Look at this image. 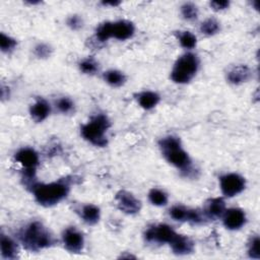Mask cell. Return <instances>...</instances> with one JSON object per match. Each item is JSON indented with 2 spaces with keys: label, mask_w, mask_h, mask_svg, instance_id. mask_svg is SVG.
<instances>
[{
  "label": "cell",
  "mask_w": 260,
  "mask_h": 260,
  "mask_svg": "<svg viewBox=\"0 0 260 260\" xmlns=\"http://www.w3.org/2000/svg\"><path fill=\"white\" fill-rule=\"evenodd\" d=\"M148 199L151 204L155 206H164L168 203V195L165 191L157 189V188H152L149 193H148Z\"/></svg>",
  "instance_id": "obj_21"
},
{
  "label": "cell",
  "mask_w": 260,
  "mask_h": 260,
  "mask_svg": "<svg viewBox=\"0 0 260 260\" xmlns=\"http://www.w3.org/2000/svg\"><path fill=\"white\" fill-rule=\"evenodd\" d=\"M172 251L177 255H187L193 252L194 243L193 241L183 235L177 234L170 243Z\"/></svg>",
  "instance_id": "obj_13"
},
{
  "label": "cell",
  "mask_w": 260,
  "mask_h": 260,
  "mask_svg": "<svg viewBox=\"0 0 260 260\" xmlns=\"http://www.w3.org/2000/svg\"><path fill=\"white\" fill-rule=\"evenodd\" d=\"M219 29H220L219 22L214 18H207L200 25L201 32L206 36H213L217 34Z\"/></svg>",
  "instance_id": "obj_22"
},
{
  "label": "cell",
  "mask_w": 260,
  "mask_h": 260,
  "mask_svg": "<svg viewBox=\"0 0 260 260\" xmlns=\"http://www.w3.org/2000/svg\"><path fill=\"white\" fill-rule=\"evenodd\" d=\"M115 200L117 202L118 208L126 214H136L141 208L140 200H138L132 193L126 190L119 191L115 196Z\"/></svg>",
  "instance_id": "obj_8"
},
{
  "label": "cell",
  "mask_w": 260,
  "mask_h": 260,
  "mask_svg": "<svg viewBox=\"0 0 260 260\" xmlns=\"http://www.w3.org/2000/svg\"><path fill=\"white\" fill-rule=\"evenodd\" d=\"M79 69L85 74H93L99 69V64L93 58H85L79 63Z\"/></svg>",
  "instance_id": "obj_26"
},
{
  "label": "cell",
  "mask_w": 260,
  "mask_h": 260,
  "mask_svg": "<svg viewBox=\"0 0 260 260\" xmlns=\"http://www.w3.org/2000/svg\"><path fill=\"white\" fill-rule=\"evenodd\" d=\"M181 14L186 20H194L198 17V8L191 2H186L181 6Z\"/></svg>",
  "instance_id": "obj_25"
},
{
  "label": "cell",
  "mask_w": 260,
  "mask_h": 260,
  "mask_svg": "<svg viewBox=\"0 0 260 260\" xmlns=\"http://www.w3.org/2000/svg\"><path fill=\"white\" fill-rule=\"evenodd\" d=\"M52 49L47 44L41 43L35 47V54L39 58H48L51 55Z\"/></svg>",
  "instance_id": "obj_31"
},
{
  "label": "cell",
  "mask_w": 260,
  "mask_h": 260,
  "mask_svg": "<svg viewBox=\"0 0 260 260\" xmlns=\"http://www.w3.org/2000/svg\"><path fill=\"white\" fill-rule=\"evenodd\" d=\"M80 215L82 220L87 224H95L101 217L100 208L93 204L83 205L80 211Z\"/></svg>",
  "instance_id": "obj_19"
},
{
  "label": "cell",
  "mask_w": 260,
  "mask_h": 260,
  "mask_svg": "<svg viewBox=\"0 0 260 260\" xmlns=\"http://www.w3.org/2000/svg\"><path fill=\"white\" fill-rule=\"evenodd\" d=\"M111 124L106 115L99 114L81 126L80 132L82 137L95 146H106L108 143L107 131Z\"/></svg>",
  "instance_id": "obj_4"
},
{
  "label": "cell",
  "mask_w": 260,
  "mask_h": 260,
  "mask_svg": "<svg viewBox=\"0 0 260 260\" xmlns=\"http://www.w3.org/2000/svg\"><path fill=\"white\" fill-rule=\"evenodd\" d=\"M22 245L29 251H39L53 245L54 239L47 228L40 221L28 223L19 234Z\"/></svg>",
  "instance_id": "obj_3"
},
{
  "label": "cell",
  "mask_w": 260,
  "mask_h": 260,
  "mask_svg": "<svg viewBox=\"0 0 260 260\" xmlns=\"http://www.w3.org/2000/svg\"><path fill=\"white\" fill-rule=\"evenodd\" d=\"M14 158L24 169H36L39 165V154L35 149L30 147L19 149L15 153Z\"/></svg>",
  "instance_id": "obj_11"
},
{
  "label": "cell",
  "mask_w": 260,
  "mask_h": 260,
  "mask_svg": "<svg viewBox=\"0 0 260 260\" xmlns=\"http://www.w3.org/2000/svg\"><path fill=\"white\" fill-rule=\"evenodd\" d=\"M103 4L104 5H111V6H117V5H119L120 4V2H118V1H112V2H109V1H107V2H103Z\"/></svg>",
  "instance_id": "obj_35"
},
{
  "label": "cell",
  "mask_w": 260,
  "mask_h": 260,
  "mask_svg": "<svg viewBox=\"0 0 260 260\" xmlns=\"http://www.w3.org/2000/svg\"><path fill=\"white\" fill-rule=\"evenodd\" d=\"M177 235L175 230L166 223H160L157 225H151L144 233V238L149 243H159L170 244L174 237Z\"/></svg>",
  "instance_id": "obj_7"
},
{
  "label": "cell",
  "mask_w": 260,
  "mask_h": 260,
  "mask_svg": "<svg viewBox=\"0 0 260 260\" xmlns=\"http://www.w3.org/2000/svg\"><path fill=\"white\" fill-rule=\"evenodd\" d=\"M224 211H225V202L220 197L209 199L206 202L204 207V213L210 219H216L221 217Z\"/></svg>",
  "instance_id": "obj_14"
},
{
  "label": "cell",
  "mask_w": 260,
  "mask_h": 260,
  "mask_svg": "<svg viewBox=\"0 0 260 260\" xmlns=\"http://www.w3.org/2000/svg\"><path fill=\"white\" fill-rule=\"evenodd\" d=\"M67 25L72 29H79L82 26V19L78 15H71L67 19Z\"/></svg>",
  "instance_id": "obj_33"
},
{
  "label": "cell",
  "mask_w": 260,
  "mask_h": 260,
  "mask_svg": "<svg viewBox=\"0 0 260 260\" xmlns=\"http://www.w3.org/2000/svg\"><path fill=\"white\" fill-rule=\"evenodd\" d=\"M199 59L193 53H185L180 56L171 71V79L179 84L188 83L197 73Z\"/></svg>",
  "instance_id": "obj_5"
},
{
  "label": "cell",
  "mask_w": 260,
  "mask_h": 260,
  "mask_svg": "<svg viewBox=\"0 0 260 260\" xmlns=\"http://www.w3.org/2000/svg\"><path fill=\"white\" fill-rule=\"evenodd\" d=\"M160 101V96L151 90H145L137 95V102L139 106L144 110L153 109Z\"/></svg>",
  "instance_id": "obj_18"
},
{
  "label": "cell",
  "mask_w": 260,
  "mask_h": 260,
  "mask_svg": "<svg viewBox=\"0 0 260 260\" xmlns=\"http://www.w3.org/2000/svg\"><path fill=\"white\" fill-rule=\"evenodd\" d=\"M210 7L215 10V11H219V10H223L225 8L229 7L230 2L226 0H215V1H211L210 3Z\"/></svg>",
  "instance_id": "obj_34"
},
{
  "label": "cell",
  "mask_w": 260,
  "mask_h": 260,
  "mask_svg": "<svg viewBox=\"0 0 260 260\" xmlns=\"http://www.w3.org/2000/svg\"><path fill=\"white\" fill-rule=\"evenodd\" d=\"M252 76L251 69L246 65H238L228 72V80L233 84H241L248 81Z\"/></svg>",
  "instance_id": "obj_15"
},
{
  "label": "cell",
  "mask_w": 260,
  "mask_h": 260,
  "mask_svg": "<svg viewBox=\"0 0 260 260\" xmlns=\"http://www.w3.org/2000/svg\"><path fill=\"white\" fill-rule=\"evenodd\" d=\"M134 24L129 20H118L112 22V38L120 41L130 39L134 34Z\"/></svg>",
  "instance_id": "obj_12"
},
{
  "label": "cell",
  "mask_w": 260,
  "mask_h": 260,
  "mask_svg": "<svg viewBox=\"0 0 260 260\" xmlns=\"http://www.w3.org/2000/svg\"><path fill=\"white\" fill-rule=\"evenodd\" d=\"M0 246H1V256L4 259H15L17 257V254H18L17 245L8 236L1 234Z\"/></svg>",
  "instance_id": "obj_17"
},
{
  "label": "cell",
  "mask_w": 260,
  "mask_h": 260,
  "mask_svg": "<svg viewBox=\"0 0 260 260\" xmlns=\"http://www.w3.org/2000/svg\"><path fill=\"white\" fill-rule=\"evenodd\" d=\"M158 146L165 158L182 172H190L192 161L189 154L184 150L181 140L175 136H167L158 141Z\"/></svg>",
  "instance_id": "obj_2"
},
{
  "label": "cell",
  "mask_w": 260,
  "mask_h": 260,
  "mask_svg": "<svg viewBox=\"0 0 260 260\" xmlns=\"http://www.w3.org/2000/svg\"><path fill=\"white\" fill-rule=\"evenodd\" d=\"M50 104L44 99H38L29 108V114L36 122H42L50 115Z\"/></svg>",
  "instance_id": "obj_16"
},
{
  "label": "cell",
  "mask_w": 260,
  "mask_h": 260,
  "mask_svg": "<svg viewBox=\"0 0 260 260\" xmlns=\"http://www.w3.org/2000/svg\"><path fill=\"white\" fill-rule=\"evenodd\" d=\"M0 47H1L2 52L8 53L16 47V41L13 38L5 35L4 32H1L0 34Z\"/></svg>",
  "instance_id": "obj_28"
},
{
  "label": "cell",
  "mask_w": 260,
  "mask_h": 260,
  "mask_svg": "<svg viewBox=\"0 0 260 260\" xmlns=\"http://www.w3.org/2000/svg\"><path fill=\"white\" fill-rule=\"evenodd\" d=\"M220 190L222 194L226 197H234L240 194L246 186V181L244 177L236 173L225 174L219 179Z\"/></svg>",
  "instance_id": "obj_6"
},
{
  "label": "cell",
  "mask_w": 260,
  "mask_h": 260,
  "mask_svg": "<svg viewBox=\"0 0 260 260\" xmlns=\"http://www.w3.org/2000/svg\"><path fill=\"white\" fill-rule=\"evenodd\" d=\"M189 208L182 205H175L170 209V215L173 219L178 221H186Z\"/></svg>",
  "instance_id": "obj_27"
},
{
  "label": "cell",
  "mask_w": 260,
  "mask_h": 260,
  "mask_svg": "<svg viewBox=\"0 0 260 260\" xmlns=\"http://www.w3.org/2000/svg\"><path fill=\"white\" fill-rule=\"evenodd\" d=\"M95 37L100 42H106L112 38V22L107 21L99 25L95 30Z\"/></svg>",
  "instance_id": "obj_23"
},
{
  "label": "cell",
  "mask_w": 260,
  "mask_h": 260,
  "mask_svg": "<svg viewBox=\"0 0 260 260\" xmlns=\"http://www.w3.org/2000/svg\"><path fill=\"white\" fill-rule=\"evenodd\" d=\"M179 42L183 48L191 50L196 46L197 39L191 31H181L179 35Z\"/></svg>",
  "instance_id": "obj_24"
},
{
  "label": "cell",
  "mask_w": 260,
  "mask_h": 260,
  "mask_svg": "<svg viewBox=\"0 0 260 260\" xmlns=\"http://www.w3.org/2000/svg\"><path fill=\"white\" fill-rule=\"evenodd\" d=\"M186 221L191 222L193 224H198V223H201L203 221V217H202V214L197 209H190L189 208Z\"/></svg>",
  "instance_id": "obj_32"
},
{
  "label": "cell",
  "mask_w": 260,
  "mask_h": 260,
  "mask_svg": "<svg viewBox=\"0 0 260 260\" xmlns=\"http://www.w3.org/2000/svg\"><path fill=\"white\" fill-rule=\"evenodd\" d=\"M71 180L68 178L49 184H37L32 188L36 201L42 206H53L62 201L69 193Z\"/></svg>",
  "instance_id": "obj_1"
},
{
  "label": "cell",
  "mask_w": 260,
  "mask_h": 260,
  "mask_svg": "<svg viewBox=\"0 0 260 260\" xmlns=\"http://www.w3.org/2000/svg\"><path fill=\"white\" fill-rule=\"evenodd\" d=\"M104 79L112 86H121L125 83L126 77L123 72L115 69L108 70L104 73Z\"/></svg>",
  "instance_id": "obj_20"
},
{
  "label": "cell",
  "mask_w": 260,
  "mask_h": 260,
  "mask_svg": "<svg viewBox=\"0 0 260 260\" xmlns=\"http://www.w3.org/2000/svg\"><path fill=\"white\" fill-rule=\"evenodd\" d=\"M248 254L253 259L260 258V240L258 236H255L251 239L248 247Z\"/></svg>",
  "instance_id": "obj_29"
},
{
  "label": "cell",
  "mask_w": 260,
  "mask_h": 260,
  "mask_svg": "<svg viewBox=\"0 0 260 260\" xmlns=\"http://www.w3.org/2000/svg\"><path fill=\"white\" fill-rule=\"evenodd\" d=\"M223 225L231 231L241 229L246 223V213L241 208H230L222 215Z\"/></svg>",
  "instance_id": "obj_10"
},
{
  "label": "cell",
  "mask_w": 260,
  "mask_h": 260,
  "mask_svg": "<svg viewBox=\"0 0 260 260\" xmlns=\"http://www.w3.org/2000/svg\"><path fill=\"white\" fill-rule=\"evenodd\" d=\"M56 107L58 108V110L63 113V114H69L73 111L74 109V103L72 102V100H70L69 98H61L57 101L56 103Z\"/></svg>",
  "instance_id": "obj_30"
},
{
  "label": "cell",
  "mask_w": 260,
  "mask_h": 260,
  "mask_svg": "<svg viewBox=\"0 0 260 260\" xmlns=\"http://www.w3.org/2000/svg\"><path fill=\"white\" fill-rule=\"evenodd\" d=\"M62 239H63L64 247L72 253H78L83 248V245H84L83 235L74 226L67 228L63 232Z\"/></svg>",
  "instance_id": "obj_9"
}]
</instances>
